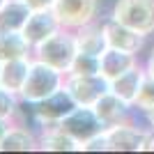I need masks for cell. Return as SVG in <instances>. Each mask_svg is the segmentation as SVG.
<instances>
[{
    "label": "cell",
    "instance_id": "12",
    "mask_svg": "<svg viewBox=\"0 0 154 154\" xmlns=\"http://www.w3.org/2000/svg\"><path fill=\"white\" fill-rule=\"evenodd\" d=\"M39 149V131L28 122H12L9 131L0 140V152H35Z\"/></svg>",
    "mask_w": 154,
    "mask_h": 154
},
{
    "label": "cell",
    "instance_id": "14",
    "mask_svg": "<svg viewBox=\"0 0 154 154\" xmlns=\"http://www.w3.org/2000/svg\"><path fill=\"white\" fill-rule=\"evenodd\" d=\"M147 76V71H145V64H134L131 69H127L124 74H120L117 78H113L108 83V90L115 92L120 99H124V101H129L131 106H134V99L136 94H138V90H140L143 85V78Z\"/></svg>",
    "mask_w": 154,
    "mask_h": 154
},
{
    "label": "cell",
    "instance_id": "26",
    "mask_svg": "<svg viewBox=\"0 0 154 154\" xmlns=\"http://www.w3.org/2000/svg\"><path fill=\"white\" fill-rule=\"evenodd\" d=\"M145 120H147V127H149V129H152V131H154V108L145 113Z\"/></svg>",
    "mask_w": 154,
    "mask_h": 154
},
{
    "label": "cell",
    "instance_id": "27",
    "mask_svg": "<svg viewBox=\"0 0 154 154\" xmlns=\"http://www.w3.org/2000/svg\"><path fill=\"white\" fill-rule=\"evenodd\" d=\"M2 2H5V0H0V5H2Z\"/></svg>",
    "mask_w": 154,
    "mask_h": 154
},
{
    "label": "cell",
    "instance_id": "13",
    "mask_svg": "<svg viewBox=\"0 0 154 154\" xmlns=\"http://www.w3.org/2000/svg\"><path fill=\"white\" fill-rule=\"evenodd\" d=\"M134 64H138V55L108 46V48L99 55V74L110 83L113 78H117L120 74H124L127 69H131Z\"/></svg>",
    "mask_w": 154,
    "mask_h": 154
},
{
    "label": "cell",
    "instance_id": "16",
    "mask_svg": "<svg viewBox=\"0 0 154 154\" xmlns=\"http://www.w3.org/2000/svg\"><path fill=\"white\" fill-rule=\"evenodd\" d=\"M74 35H76V46H78V51H83V53L101 55V53L108 48L106 32H103V21L88 23V26L74 30Z\"/></svg>",
    "mask_w": 154,
    "mask_h": 154
},
{
    "label": "cell",
    "instance_id": "22",
    "mask_svg": "<svg viewBox=\"0 0 154 154\" xmlns=\"http://www.w3.org/2000/svg\"><path fill=\"white\" fill-rule=\"evenodd\" d=\"M67 74H78V76H92V74H99V55H92V53H83L78 51L74 62H71V69Z\"/></svg>",
    "mask_w": 154,
    "mask_h": 154
},
{
    "label": "cell",
    "instance_id": "8",
    "mask_svg": "<svg viewBox=\"0 0 154 154\" xmlns=\"http://www.w3.org/2000/svg\"><path fill=\"white\" fill-rule=\"evenodd\" d=\"M74 108H76L74 99H71L69 92L62 88V90H58L55 94H51L48 99H44V101L32 103L30 115H32V120H35V124H39V127H51V124L62 122Z\"/></svg>",
    "mask_w": 154,
    "mask_h": 154
},
{
    "label": "cell",
    "instance_id": "1",
    "mask_svg": "<svg viewBox=\"0 0 154 154\" xmlns=\"http://www.w3.org/2000/svg\"><path fill=\"white\" fill-rule=\"evenodd\" d=\"M64 76L67 74H62L60 69L32 58L26 85H23V90L19 94L21 101L32 106V103H39V101H44V99H48L51 94H55L58 90L64 88Z\"/></svg>",
    "mask_w": 154,
    "mask_h": 154
},
{
    "label": "cell",
    "instance_id": "9",
    "mask_svg": "<svg viewBox=\"0 0 154 154\" xmlns=\"http://www.w3.org/2000/svg\"><path fill=\"white\" fill-rule=\"evenodd\" d=\"M103 32H106L108 46L120 48V51H127V53H134V55H140L143 48H145V42H147V37L143 32H138L134 28L115 21L113 16L103 19Z\"/></svg>",
    "mask_w": 154,
    "mask_h": 154
},
{
    "label": "cell",
    "instance_id": "25",
    "mask_svg": "<svg viewBox=\"0 0 154 154\" xmlns=\"http://www.w3.org/2000/svg\"><path fill=\"white\" fill-rule=\"evenodd\" d=\"M9 127H12V122H7V120H0V140L5 138V134L9 131Z\"/></svg>",
    "mask_w": 154,
    "mask_h": 154
},
{
    "label": "cell",
    "instance_id": "19",
    "mask_svg": "<svg viewBox=\"0 0 154 154\" xmlns=\"http://www.w3.org/2000/svg\"><path fill=\"white\" fill-rule=\"evenodd\" d=\"M28 55H32V46L26 42V37L21 32L0 30V62L28 58Z\"/></svg>",
    "mask_w": 154,
    "mask_h": 154
},
{
    "label": "cell",
    "instance_id": "6",
    "mask_svg": "<svg viewBox=\"0 0 154 154\" xmlns=\"http://www.w3.org/2000/svg\"><path fill=\"white\" fill-rule=\"evenodd\" d=\"M149 129L134 122V117L127 122L113 124L106 129L108 152H143V145L147 140Z\"/></svg>",
    "mask_w": 154,
    "mask_h": 154
},
{
    "label": "cell",
    "instance_id": "21",
    "mask_svg": "<svg viewBox=\"0 0 154 154\" xmlns=\"http://www.w3.org/2000/svg\"><path fill=\"white\" fill-rule=\"evenodd\" d=\"M152 108H154V76L147 74V76L143 78V85H140V90H138V94L134 99V110L145 115Z\"/></svg>",
    "mask_w": 154,
    "mask_h": 154
},
{
    "label": "cell",
    "instance_id": "17",
    "mask_svg": "<svg viewBox=\"0 0 154 154\" xmlns=\"http://www.w3.org/2000/svg\"><path fill=\"white\" fill-rule=\"evenodd\" d=\"M39 149L42 152H81V145L69 134H64L58 124H51V127H39Z\"/></svg>",
    "mask_w": 154,
    "mask_h": 154
},
{
    "label": "cell",
    "instance_id": "11",
    "mask_svg": "<svg viewBox=\"0 0 154 154\" xmlns=\"http://www.w3.org/2000/svg\"><path fill=\"white\" fill-rule=\"evenodd\" d=\"M92 110L97 113V117L101 120V124L106 129L113 127V124H120V122H127V120H131L134 117V106L129 101H124V99H120V97L115 94V92H106V94L99 97V101L92 106Z\"/></svg>",
    "mask_w": 154,
    "mask_h": 154
},
{
    "label": "cell",
    "instance_id": "10",
    "mask_svg": "<svg viewBox=\"0 0 154 154\" xmlns=\"http://www.w3.org/2000/svg\"><path fill=\"white\" fill-rule=\"evenodd\" d=\"M60 28H62V23L58 21L53 7L51 9H32V14L28 16L21 35H23L26 42L35 48V46H39L42 42H46L51 35H55Z\"/></svg>",
    "mask_w": 154,
    "mask_h": 154
},
{
    "label": "cell",
    "instance_id": "7",
    "mask_svg": "<svg viewBox=\"0 0 154 154\" xmlns=\"http://www.w3.org/2000/svg\"><path fill=\"white\" fill-rule=\"evenodd\" d=\"M58 127L62 129L64 134H69L78 145L88 143L90 138H94L97 134H101L103 129H106L101 124V120L97 117L94 110L85 108V106H76L62 122H58Z\"/></svg>",
    "mask_w": 154,
    "mask_h": 154
},
{
    "label": "cell",
    "instance_id": "2",
    "mask_svg": "<svg viewBox=\"0 0 154 154\" xmlns=\"http://www.w3.org/2000/svg\"><path fill=\"white\" fill-rule=\"evenodd\" d=\"M78 53V46H76V35L74 30L69 28H60L55 35L42 42L39 46L32 48V58L35 60H42V62L51 64L55 69H60L62 74L71 69V62Z\"/></svg>",
    "mask_w": 154,
    "mask_h": 154
},
{
    "label": "cell",
    "instance_id": "18",
    "mask_svg": "<svg viewBox=\"0 0 154 154\" xmlns=\"http://www.w3.org/2000/svg\"><path fill=\"white\" fill-rule=\"evenodd\" d=\"M30 14H32V9L23 0H5L0 5V30L21 32Z\"/></svg>",
    "mask_w": 154,
    "mask_h": 154
},
{
    "label": "cell",
    "instance_id": "3",
    "mask_svg": "<svg viewBox=\"0 0 154 154\" xmlns=\"http://www.w3.org/2000/svg\"><path fill=\"white\" fill-rule=\"evenodd\" d=\"M110 16L145 37L154 35V0H115Z\"/></svg>",
    "mask_w": 154,
    "mask_h": 154
},
{
    "label": "cell",
    "instance_id": "4",
    "mask_svg": "<svg viewBox=\"0 0 154 154\" xmlns=\"http://www.w3.org/2000/svg\"><path fill=\"white\" fill-rule=\"evenodd\" d=\"M99 7L101 0H55L53 12L62 23V28L78 30V28L99 21Z\"/></svg>",
    "mask_w": 154,
    "mask_h": 154
},
{
    "label": "cell",
    "instance_id": "24",
    "mask_svg": "<svg viewBox=\"0 0 154 154\" xmlns=\"http://www.w3.org/2000/svg\"><path fill=\"white\" fill-rule=\"evenodd\" d=\"M145 71H147L149 76H154V48H152V53H149V58L145 60Z\"/></svg>",
    "mask_w": 154,
    "mask_h": 154
},
{
    "label": "cell",
    "instance_id": "15",
    "mask_svg": "<svg viewBox=\"0 0 154 154\" xmlns=\"http://www.w3.org/2000/svg\"><path fill=\"white\" fill-rule=\"evenodd\" d=\"M30 64H32V55L0 62V85L5 90L14 92V94H21L28 78V71H30Z\"/></svg>",
    "mask_w": 154,
    "mask_h": 154
},
{
    "label": "cell",
    "instance_id": "23",
    "mask_svg": "<svg viewBox=\"0 0 154 154\" xmlns=\"http://www.w3.org/2000/svg\"><path fill=\"white\" fill-rule=\"evenodd\" d=\"M30 9H51L55 0H23Z\"/></svg>",
    "mask_w": 154,
    "mask_h": 154
},
{
    "label": "cell",
    "instance_id": "5",
    "mask_svg": "<svg viewBox=\"0 0 154 154\" xmlns=\"http://www.w3.org/2000/svg\"><path fill=\"white\" fill-rule=\"evenodd\" d=\"M64 90L69 92L76 106L92 108L99 97L108 92V81L101 74H92V76H78V74H67L64 76Z\"/></svg>",
    "mask_w": 154,
    "mask_h": 154
},
{
    "label": "cell",
    "instance_id": "20",
    "mask_svg": "<svg viewBox=\"0 0 154 154\" xmlns=\"http://www.w3.org/2000/svg\"><path fill=\"white\" fill-rule=\"evenodd\" d=\"M21 97L14 94V92L5 90L0 85V120H7V122H26V117L21 113Z\"/></svg>",
    "mask_w": 154,
    "mask_h": 154
}]
</instances>
